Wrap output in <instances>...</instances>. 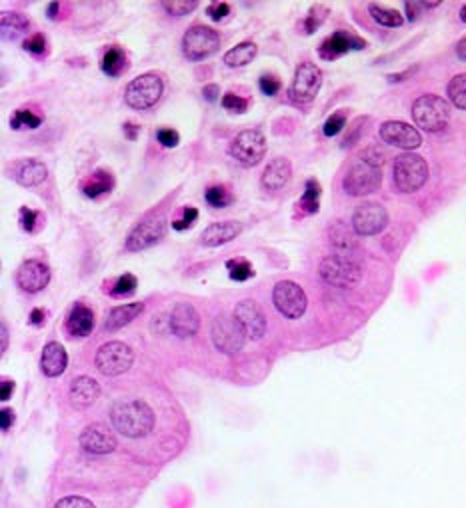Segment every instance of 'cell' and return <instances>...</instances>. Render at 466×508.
<instances>
[{
    "mask_svg": "<svg viewBox=\"0 0 466 508\" xmlns=\"http://www.w3.org/2000/svg\"><path fill=\"white\" fill-rule=\"evenodd\" d=\"M110 420L114 428L128 438H140L151 433L154 426V412L149 404L138 398H126L112 404Z\"/></svg>",
    "mask_w": 466,
    "mask_h": 508,
    "instance_id": "obj_1",
    "label": "cell"
},
{
    "mask_svg": "<svg viewBox=\"0 0 466 508\" xmlns=\"http://www.w3.org/2000/svg\"><path fill=\"white\" fill-rule=\"evenodd\" d=\"M412 119L426 133H440L449 126L451 106L436 94H422L412 105Z\"/></svg>",
    "mask_w": 466,
    "mask_h": 508,
    "instance_id": "obj_2",
    "label": "cell"
},
{
    "mask_svg": "<svg viewBox=\"0 0 466 508\" xmlns=\"http://www.w3.org/2000/svg\"><path fill=\"white\" fill-rule=\"evenodd\" d=\"M428 180V165L426 160L414 154V152H405L396 156L394 160V186L396 190L412 195L421 190L424 182Z\"/></svg>",
    "mask_w": 466,
    "mask_h": 508,
    "instance_id": "obj_3",
    "label": "cell"
},
{
    "mask_svg": "<svg viewBox=\"0 0 466 508\" xmlns=\"http://www.w3.org/2000/svg\"><path fill=\"white\" fill-rule=\"evenodd\" d=\"M318 272L324 283L338 286V288H354L362 278L361 267L350 256H343V254H334V256L324 258L320 262Z\"/></svg>",
    "mask_w": 466,
    "mask_h": 508,
    "instance_id": "obj_4",
    "label": "cell"
},
{
    "mask_svg": "<svg viewBox=\"0 0 466 508\" xmlns=\"http://www.w3.org/2000/svg\"><path fill=\"white\" fill-rule=\"evenodd\" d=\"M212 343L214 346L225 352V354H236L242 350L244 341H246V332L242 329V324L234 318V314H218L212 320Z\"/></svg>",
    "mask_w": 466,
    "mask_h": 508,
    "instance_id": "obj_5",
    "label": "cell"
},
{
    "mask_svg": "<svg viewBox=\"0 0 466 508\" xmlns=\"http://www.w3.org/2000/svg\"><path fill=\"white\" fill-rule=\"evenodd\" d=\"M163 90H165L163 78L158 75H154V73H146V75L135 78L126 87L124 100H126V105L130 106V108L144 110V108H151V106H154L160 100Z\"/></svg>",
    "mask_w": 466,
    "mask_h": 508,
    "instance_id": "obj_6",
    "label": "cell"
},
{
    "mask_svg": "<svg viewBox=\"0 0 466 508\" xmlns=\"http://www.w3.org/2000/svg\"><path fill=\"white\" fill-rule=\"evenodd\" d=\"M220 46V34L211 27L196 24L182 36V52L188 60H204L212 57Z\"/></svg>",
    "mask_w": 466,
    "mask_h": 508,
    "instance_id": "obj_7",
    "label": "cell"
},
{
    "mask_svg": "<svg viewBox=\"0 0 466 508\" xmlns=\"http://www.w3.org/2000/svg\"><path fill=\"white\" fill-rule=\"evenodd\" d=\"M380 182H382V168L359 158L348 168L345 180H343V186L350 196H364L375 193L376 188L380 186Z\"/></svg>",
    "mask_w": 466,
    "mask_h": 508,
    "instance_id": "obj_8",
    "label": "cell"
},
{
    "mask_svg": "<svg viewBox=\"0 0 466 508\" xmlns=\"http://www.w3.org/2000/svg\"><path fill=\"white\" fill-rule=\"evenodd\" d=\"M322 84V73L313 62H302L288 89V98L294 105H310Z\"/></svg>",
    "mask_w": 466,
    "mask_h": 508,
    "instance_id": "obj_9",
    "label": "cell"
},
{
    "mask_svg": "<svg viewBox=\"0 0 466 508\" xmlns=\"http://www.w3.org/2000/svg\"><path fill=\"white\" fill-rule=\"evenodd\" d=\"M133 360H135V352L130 350V346L114 341L98 348L94 362H96V368L105 376H119L133 366Z\"/></svg>",
    "mask_w": 466,
    "mask_h": 508,
    "instance_id": "obj_10",
    "label": "cell"
},
{
    "mask_svg": "<svg viewBox=\"0 0 466 508\" xmlns=\"http://www.w3.org/2000/svg\"><path fill=\"white\" fill-rule=\"evenodd\" d=\"M272 302L276 306V311L283 314L285 318H301L302 314L306 313L308 300L301 286L292 281H280L272 290Z\"/></svg>",
    "mask_w": 466,
    "mask_h": 508,
    "instance_id": "obj_11",
    "label": "cell"
},
{
    "mask_svg": "<svg viewBox=\"0 0 466 508\" xmlns=\"http://www.w3.org/2000/svg\"><path fill=\"white\" fill-rule=\"evenodd\" d=\"M266 154V138L260 130H242L230 144V156L242 166L258 165Z\"/></svg>",
    "mask_w": 466,
    "mask_h": 508,
    "instance_id": "obj_12",
    "label": "cell"
},
{
    "mask_svg": "<svg viewBox=\"0 0 466 508\" xmlns=\"http://www.w3.org/2000/svg\"><path fill=\"white\" fill-rule=\"evenodd\" d=\"M166 234V218L165 214H152L149 218H144L142 223L133 228V232L126 239V251L128 253H138L144 248H151L160 239H165Z\"/></svg>",
    "mask_w": 466,
    "mask_h": 508,
    "instance_id": "obj_13",
    "label": "cell"
},
{
    "mask_svg": "<svg viewBox=\"0 0 466 508\" xmlns=\"http://www.w3.org/2000/svg\"><path fill=\"white\" fill-rule=\"evenodd\" d=\"M389 225V212L380 202H364L352 214V228L361 237H375Z\"/></svg>",
    "mask_w": 466,
    "mask_h": 508,
    "instance_id": "obj_14",
    "label": "cell"
},
{
    "mask_svg": "<svg viewBox=\"0 0 466 508\" xmlns=\"http://www.w3.org/2000/svg\"><path fill=\"white\" fill-rule=\"evenodd\" d=\"M380 138L392 144V147H398V149L405 150H414L419 149L422 144L421 133L406 124V122H398V120H389L380 126Z\"/></svg>",
    "mask_w": 466,
    "mask_h": 508,
    "instance_id": "obj_15",
    "label": "cell"
},
{
    "mask_svg": "<svg viewBox=\"0 0 466 508\" xmlns=\"http://www.w3.org/2000/svg\"><path fill=\"white\" fill-rule=\"evenodd\" d=\"M234 318L241 322L246 336L253 338V341L262 338V334L266 332V318H264V313L260 311V306L256 304L255 300L246 299L239 302L236 308H234Z\"/></svg>",
    "mask_w": 466,
    "mask_h": 508,
    "instance_id": "obj_16",
    "label": "cell"
},
{
    "mask_svg": "<svg viewBox=\"0 0 466 508\" xmlns=\"http://www.w3.org/2000/svg\"><path fill=\"white\" fill-rule=\"evenodd\" d=\"M50 283V269L40 260H27L16 272V284L24 292H40Z\"/></svg>",
    "mask_w": 466,
    "mask_h": 508,
    "instance_id": "obj_17",
    "label": "cell"
},
{
    "mask_svg": "<svg viewBox=\"0 0 466 508\" xmlns=\"http://www.w3.org/2000/svg\"><path fill=\"white\" fill-rule=\"evenodd\" d=\"M168 327L172 330V334H176L179 338H188L196 334V330L200 327V318L193 304L188 302H179L168 318Z\"/></svg>",
    "mask_w": 466,
    "mask_h": 508,
    "instance_id": "obj_18",
    "label": "cell"
},
{
    "mask_svg": "<svg viewBox=\"0 0 466 508\" xmlns=\"http://www.w3.org/2000/svg\"><path fill=\"white\" fill-rule=\"evenodd\" d=\"M80 447L91 454H108L116 449V438L103 424H91L80 434Z\"/></svg>",
    "mask_w": 466,
    "mask_h": 508,
    "instance_id": "obj_19",
    "label": "cell"
},
{
    "mask_svg": "<svg viewBox=\"0 0 466 508\" xmlns=\"http://www.w3.org/2000/svg\"><path fill=\"white\" fill-rule=\"evenodd\" d=\"M364 40L361 38H356L354 34H348L345 30H338V32H334L331 34L320 48H318V54H320V59L324 60H334L338 59V57H343L346 52H350V50H362L364 48Z\"/></svg>",
    "mask_w": 466,
    "mask_h": 508,
    "instance_id": "obj_20",
    "label": "cell"
},
{
    "mask_svg": "<svg viewBox=\"0 0 466 508\" xmlns=\"http://www.w3.org/2000/svg\"><path fill=\"white\" fill-rule=\"evenodd\" d=\"M68 364V354L61 343H48L40 357V368L48 378H57L66 371Z\"/></svg>",
    "mask_w": 466,
    "mask_h": 508,
    "instance_id": "obj_21",
    "label": "cell"
},
{
    "mask_svg": "<svg viewBox=\"0 0 466 508\" xmlns=\"http://www.w3.org/2000/svg\"><path fill=\"white\" fill-rule=\"evenodd\" d=\"M292 177V166L286 158H274L269 163V166L262 172V188L266 190H280L288 184V180Z\"/></svg>",
    "mask_w": 466,
    "mask_h": 508,
    "instance_id": "obj_22",
    "label": "cell"
},
{
    "mask_svg": "<svg viewBox=\"0 0 466 508\" xmlns=\"http://www.w3.org/2000/svg\"><path fill=\"white\" fill-rule=\"evenodd\" d=\"M48 177V168L45 163L36 160V158H29V160H22L18 163L15 168V179L20 186H38L43 184Z\"/></svg>",
    "mask_w": 466,
    "mask_h": 508,
    "instance_id": "obj_23",
    "label": "cell"
},
{
    "mask_svg": "<svg viewBox=\"0 0 466 508\" xmlns=\"http://www.w3.org/2000/svg\"><path fill=\"white\" fill-rule=\"evenodd\" d=\"M242 232L241 223L234 221H226V223H214L204 232H202V242L206 246H220L230 240H234Z\"/></svg>",
    "mask_w": 466,
    "mask_h": 508,
    "instance_id": "obj_24",
    "label": "cell"
},
{
    "mask_svg": "<svg viewBox=\"0 0 466 508\" xmlns=\"http://www.w3.org/2000/svg\"><path fill=\"white\" fill-rule=\"evenodd\" d=\"M100 396V387L91 376H78L70 384V401L76 406H91Z\"/></svg>",
    "mask_w": 466,
    "mask_h": 508,
    "instance_id": "obj_25",
    "label": "cell"
},
{
    "mask_svg": "<svg viewBox=\"0 0 466 508\" xmlns=\"http://www.w3.org/2000/svg\"><path fill=\"white\" fill-rule=\"evenodd\" d=\"M92 329H94V313L87 304L76 302V306L66 318V330L75 336H89Z\"/></svg>",
    "mask_w": 466,
    "mask_h": 508,
    "instance_id": "obj_26",
    "label": "cell"
},
{
    "mask_svg": "<svg viewBox=\"0 0 466 508\" xmlns=\"http://www.w3.org/2000/svg\"><path fill=\"white\" fill-rule=\"evenodd\" d=\"M144 311V304L142 302H130V304H122L116 306L108 313V318L105 322V330L108 332H114V330L122 329L126 324H130L138 314Z\"/></svg>",
    "mask_w": 466,
    "mask_h": 508,
    "instance_id": "obj_27",
    "label": "cell"
},
{
    "mask_svg": "<svg viewBox=\"0 0 466 508\" xmlns=\"http://www.w3.org/2000/svg\"><path fill=\"white\" fill-rule=\"evenodd\" d=\"M354 228L352 226H346L345 223H336L331 228V242L332 246L336 248V253L348 256L352 253V248H356V239H354Z\"/></svg>",
    "mask_w": 466,
    "mask_h": 508,
    "instance_id": "obj_28",
    "label": "cell"
},
{
    "mask_svg": "<svg viewBox=\"0 0 466 508\" xmlns=\"http://www.w3.org/2000/svg\"><path fill=\"white\" fill-rule=\"evenodd\" d=\"M114 186V179L110 172L106 170H96L92 172V177L84 184H82V193L89 196V198H98V196L110 193Z\"/></svg>",
    "mask_w": 466,
    "mask_h": 508,
    "instance_id": "obj_29",
    "label": "cell"
},
{
    "mask_svg": "<svg viewBox=\"0 0 466 508\" xmlns=\"http://www.w3.org/2000/svg\"><path fill=\"white\" fill-rule=\"evenodd\" d=\"M256 52H258V48H256L255 43H241V45L230 48V50L226 52L225 62L228 66H232V68L246 66L248 62H253V59L256 57Z\"/></svg>",
    "mask_w": 466,
    "mask_h": 508,
    "instance_id": "obj_30",
    "label": "cell"
},
{
    "mask_svg": "<svg viewBox=\"0 0 466 508\" xmlns=\"http://www.w3.org/2000/svg\"><path fill=\"white\" fill-rule=\"evenodd\" d=\"M29 29H31L29 20L22 15H18V13H6L2 16V34H4V38L15 40L20 34L29 32Z\"/></svg>",
    "mask_w": 466,
    "mask_h": 508,
    "instance_id": "obj_31",
    "label": "cell"
},
{
    "mask_svg": "<svg viewBox=\"0 0 466 508\" xmlns=\"http://www.w3.org/2000/svg\"><path fill=\"white\" fill-rule=\"evenodd\" d=\"M126 68V57L119 46H110L103 59V73L108 76H121Z\"/></svg>",
    "mask_w": 466,
    "mask_h": 508,
    "instance_id": "obj_32",
    "label": "cell"
},
{
    "mask_svg": "<svg viewBox=\"0 0 466 508\" xmlns=\"http://www.w3.org/2000/svg\"><path fill=\"white\" fill-rule=\"evenodd\" d=\"M370 15H373V18H375L378 24L389 27V29H396V27H400L405 22V18H403L400 13L391 10V8H384L380 4H370Z\"/></svg>",
    "mask_w": 466,
    "mask_h": 508,
    "instance_id": "obj_33",
    "label": "cell"
},
{
    "mask_svg": "<svg viewBox=\"0 0 466 508\" xmlns=\"http://www.w3.org/2000/svg\"><path fill=\"white\" fill-rule=\"evenodd\" d=\"M318 198H320V182L316 179H310L306 182V188H304V195H302L299 207L306 214H315L318 210Z\"/></svg>",
    "mask_w": 466,
    "mask_h": 508,
    "instance_id": "obj_34",
    "label": "cell"
},
{
    "mask_svg": "<svg viewBox=\"0 0 466 508\" xmlns=\"http://www.w3.org/2000/svg\"><path fill=\"white\" fill-rule=\"evenodd\" d=\"M446 92H449V98H451L452 105L460 108V110H466V73L465 75L454 76L449 82Z\"/></svg>",
    "mask_w": 466,
    "mask_h": 508,
    "instance_id": "obj_35",
    "label": "cell"
},
{
    "mask_svg": "<svg viewBox=\"0 0 466 508\" xmlns=\"http://www.w3.org/2000/svg\"><path fill=\"white\" fill-rule=\"evenodd\" d=\"M40 122H43L40 117L32 114L31 110H27V108H20V110H16L15 114H13L10 126H13L15 130H24V128H31L32 130V128H38Z\"/></svg>",
    "mask_w": 466,
    "mask_h": 508,
    "instance_id": "obj_36",
    "label": "cell"
},
{
    "mask_svg": "<svg viewBox=\"0 0 466 508\" xmlns=\"http://www.w3.org/2000/svg\"><path fill=\"white\" fill-rule=\"evenodd\" d=\"M226 267L230 270V278L236 281V283H244L248 281L250 276H255V270L250 267L248 260H242V258H232L226 262Z\"/></svg>",
    "mask_w": 466,
    "mask_h": 508,
    "instance_id": "obj_37",
    "label": "cell"
},
{
    "mask_svg": "<svg viewBox=\"0 0 466 508\" xmlns=\"http://www.w3.org/2000/svg\"><path fill=\"white\" fill-rule=\"evenodd\" d=\"M204 198H206V202L211 207H214V209H225V207H228L232 202V195L228 193L226 186H211L204 193Z\"/></svg>",
    "mask_w": 466,
    "mask_h": 508,
    "instance_id": "obj_38",
    "label": "cell"
},
{
    "mask_svg": "<svg viewBox=\"0 0 466 508\" xmlns=\"http://www.w3.org/2000/svg\"><path fill=\"white\" fill-rule=\"evenodd\" d=\"M198 2L196 0H172V2H163V8H165L168 15L174 16H184L188 13H193Z\"/></svg>",
    "mask_w": 466,
    "mask_h": 508,
    "instance_id": "obj_39",
    "label": "cell"
},
{
    "mask_svg": "<svg viewBox=\"0 0 466 508\" xmlns=\"http://www.w3.org/2000/svg\"><path fill=\"white\" fill-rule=\"evenodd\" d=\"M324 18H326V8H324L322 4L313 6V10L308 13L306 20H304V32H306V34H313V32L324 22Z\"/></svg>",
    "mask_w": 466,
    "mask_h": 508,
    "instance_id": "obj_40",
    "label": "cell"
},
{
    "mask_svg": "<svg viewBox=\"0 0 466 508\" xmlns=\"http://www.w3.org/2000/svg\"><path fill=\"white\" fill-rule=\"evenodd\" d=\"M136 276L135 274H124V276H121L119 281H116V284L112 286V294L114 297H128V294H133L136 290Z\"/></svg>",
    "mask_w": 466,
    "mask_h": 508,
    "instance_id": "obj_41",
    "label": "cell"
},
{
    "mask_svg": "<svg viewBox=\"0 0 466 508\" xmlns=\"http://www.w3.org/2000/svg\"><path fill=\"white\" fill-rule=\"evenodd\" d=\"M345 124H346L345 112H334L331 119L324 122L322 133H324V136H336L343 128H345Z\"/></svg>",
    "mask_w": 466,
    "mask_h": 508,
    "instance_id": "obj_42",
    "label": "cell"
},
{
    "mask_svg": "<svg viewBox=\"0 0 466 508\" xmlns=\"http://www.w3.org/2000/svg\"><path fill=\"white\" fill-rule=\"evenodd\" d=\"M156 140L166 147V149H174L179 142H181V136L176 130H172V128H158L156 130Z\"/></svg>",
    "mask_w": 466,
    "mask_h": 508,
    "instance_id": "obj_43",
    "label": "cell"
},
{
    "mask_svg": "<svg viewBox=\"0 0 466 508\" xmlns=\"http://www.w3.org/2000/svg\"><path fill=\"white\" fill-rule=\"evenodd\" d=\"M223 106H225L226 110H232V112H244L248 108V100L236 96V94H232V92H228V94L223 96Z\"/></svg>",
    "mask_w": 466,
    "mask_h": 508,
    "instance_id": "obj_44",
    "label": "cell"
},
{
    "mask_svg": "<svg viewBox=\"0 0 466 508\" xmlns=\"http://www.w3.org/2000/svg\"><path fill=\"white\" fill-rule=\"evenodd\" d=\"M24 50H29V52H32V54H43V52L46 50L45 34L36 32V34L29 36V38L24 40Z\"/></svg>",
    "mask_w": 466,
    "mask_h": 508,
    "instance_id": "obj_45",
    "label": "cell"
},
{
    "mask_svg": "<svg viewBox=\"0 0 466 508\" xmlns=\"http://www.w3.org/2000/svg\"><path fill=\"white\" fill-rule=\"evenodd\" d=\"M38 218H40V216H38V212L27 209V207H22V209H20V225H22V228H24L27 232H34Z\"/></svg>",
    "mask_w": 466,
    "mask_h": 508,
    "instance_id": "obj_46",
    "label": "cell"
},
{
    "mask_svg": "<svg viewBox=\"0 0 466 508\" xmlns=\"http://www.w3.org/2000/svg\"><path fill=\"white\" fill-rule=\"evenodd\" d=\"M54 508H96V507L92 505L91 500H87V498H82V496H66V498L59 500Z\"/></svg>",
    "mask_w": 466,
    "mask_h": 508,
    "instance_id": "obj_47",
    "label": "cell"
},
{
    "mask_svg": "<svg viewBox=\"0 0 466 508\" xmlns=\"http://www.w3.org/2000/svg\"><path fill=\"white\" fill-rule=\"evenodd\" d=\"M228 13H230V4L228 2H212L206 8V15L211 16L212 20H216V22H220L223 18H226Z\"/></svg>",
    "mask_w": 466,
    "mask_h": 508,
    "instance_id": "obj_48",
    "label": "cell"
},
{
    "mask_svg": "<svg viewBox=\"0 0 466 508\" xmlns=\"http://www.w3.org/2000/svg\"><path fill=\"white\" fill-rule=\"evenodd\" d=\"M260 90L264 92V94H269V96H274L278 90H280V80L276 78V76H269V75H264L262 78H260Z\"/></svg>",
    "mask_w": 466,
    "mask_h": 508,
    "instance_id": "obj_49",
    "label": "cell"
},
{
    "mask_svg": "<svg viewBox=\"0 0 466 508\" xmlns=\"http://www.w3.org/2000/svg\"><path fill=\"white\" fill-rule=\"evenodd\" d=\"M359 158H362V160H366V163H370V165H375L378 166V168H382V165H384V152L382 150H378V149H368V150H364L362 152L361 156Z\"/></svg>",
    "mask_w": 466,
    "mask_h": 508,
    "instance_id": "obj_50",
    "label": "cell"
},
{
    "mask_svg": "<svg viewBox=\"0 0 466 508\" xmlns=\"http://www.w3.org/2000/svg\"><path fill=\"white\" fill-rule=\"evenodd\" d=\"M13 422H15V412L10 408H2V412H0V428L8 431L13 426Z\"/></svg>",
    "mask_w": 466,
    "mask_h": 508,
    "instance_id": "obj_51",
    "label": "cell"
},
{
    "mask_svg": "<svg viewBox=\"0 0 466 508\" xmlns=\"http://www.w3.org/2000/svg\"><path fill=\"white\" fill-rule=\"evenodd\" d=\"M406 15H408V20H416L421 16V10L424 8L422 2H406L405 4Z\"/></svg>",
    "mask_w": 466,
    "mask_h": 508,
    "instance_id": "obj_52",
    "label": "cell"
},
{
    "mask_svg": "<svg viewBox=\"0 0 466 508\" xmlns=\"http://www.w3.org/2000/svg\"><path fill=\"white\" fill-rule=\"evenodd\" d=\"M218 94H220V89H218L216 84H209V87H204V89H202V96H204L209 103L218 100Z\"/></svg>",
    "mask_w": 466,
    "mask_h": 508,
    "instance_id": "obj_53",
    "label": "cell"
},
{
    "mask_svg": "<svg viewBox=\"0 0 466 508\" xmlns=\"http://www.w3.org/2000/svg\"><path fill=\"white\" fill-rule=\"evenodd\" d=\"M13 390H15V384L10 380H2V384H0V398L2 401H8L13 396Z\"/></svg>",
    "mask_w": 466,
    "mask_h": 508,
    "instance_id": "obj_54",
    "label": "cell"
},
{
    "mask_svg": "<svg viewBox=\"0 0 466 508\" xmlns=\"http://www.w3.org/2000/svg\"><path fill=\"white\" fill-rule=\"evenodd\" d=\"M196 218H198V210L193 209V207H188V209H184V216H182V221H184V223L188 225V228H190V226L195 225Z\"/></svg>",
    "mask_w": 466,
    "mask_h": 508,
    "instance_id": "obj_55",
    "label": "cell"
},
{
    "mask_svg": "<svg viewBox=\"0 0 466 508\" xmlns=\"http://www.w3.org/2000/svg\"><path fill=\"white\" fill-rule=\"evenodd\" d=\"M138 133H140V126H136L133 122H126V124H124V135L128 136L130 140H136Z\"/></svg>",
    "mask_w": 466,
    "mask_h": 508,
    "instance_id": "obj_56",
    "label": "cell"
},
{
    "mask_svg": "<svg viewBox=\"0 0 466 508\" xmlns=\"http://www.w3.org/2000/svg\"><path fill=\"white\" fill-rule=\"evenodd\" d=\"M31 322L32 324H36V327H40L43 322H45V311H40V308H34L31 314Z\"/></svg>",
    "mask_w": 466,
    "mask_h": 508,
    "instance_id": "obj_57",
    "label": "cell"
},
{
    "mask_svg": "<svg viewBox=\"0 0 466 508\" xmlns=\"http://www.w3.org/2000/svg\"><path fill=\"white\" fill-rule=\"evenodd\" d=\"M456 57L466 62V36L456 45Z\"/></svg>",
    "mask_w": 466,
    "mask_h": 508,
    "instance_id": "obj_58",
    "label": "cell"
},
{
    "mask_svg": "<svg viewBox=\"0 0 466 508\" xmlns=\"http://www.w3.org/2000/svg\"><path fill=\"white\" fill-rule=\"evenodd\" d=\"M57 13H59V2H50L48 4V18H57Z\"/></svg>",
    "mask_w": 466,
    "mask_h": 508,
    "instance_id": "obj_59",
    "label": "cell"
},
{
    "mask_svg": "<svg viewBox=\"0 0 466 508\" xmlns=\"http://www.w3.org/2000/svg\"><path fill=\"white\" fill-rule=\"evenodd\" d=\"M6 346H8V329H6V324L2 322V352L6 350Z\"/></svg>",
    "mask_w": 466,
    "mask_h": 508,
    "instance_id": "obj_60",
    "label": "cell"
},
{
    "mask_svg": "<svg viewBox=\"0 0 466 508\" xmlns=\"http://www.w3.org/2000/svg\"><path fill=\"white\" fill-rule=\"evenodd\" d=\"M460 20H463V22H466V4L463 6V8H460Z\"/></svg>",
    "mask_w": 466,
    "mask_h": 508,
    "instance_id": "obj_61",
    "label": "cell"
}]
</instances>
